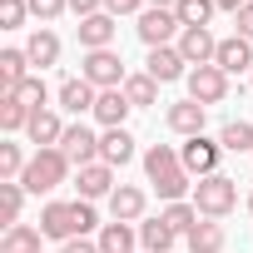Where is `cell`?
<instances>
[{
  "label": "cell",
  "mask_w": 253,
  "mask_h": 253,
  "mask_svg": "<svg viewBox=\"0 0 253 253\" xmlns=\"http://www.w3.org/2000/svg\"><path fill=\"white\" fill-rule=\"evenodd\" d=\"M144 179L159 189L164 204H179L184 194H194V174L184 169V159H179L174 144H149L144 149Z\"/></svg>",
  "instance_id": "6da1fadb"
},
{
  "label": "cell",
  "mask_w": 253,
  "mask_h": 253,
  "mask_svg": "<svg viewBox=\"0 0 253 253\" xmlns=\"http://www.w3.org/2000/svg\"><path fill=\"white\" fill-rule=\"evenodd\" d=\"M70 174H75V164L65 159V149H35L25 174H20V184H25V194H55Z\"/></svg>",
  "instance_id": "7a4b0ae2"
},
{
  "label": "cell",
  "mask_w": 253,
  "mask_h": 253,
  "mask_svg": "<svg viewBox=\"0 0 253 253\" xmlns=\"http://www.w3.org/2000/svg\"><path fill=\"white\" fill-rule=\"evenodd\" d=\"M194 209L204 213V218H228L233 209H238V184L228 179V174H209V179H199L194 184Z\"/></svg>",
  "instance_id": "3957f363"
},
{
  "label": "cell",
  "mask_w": 253,
  "mask_h": 253,
  "mask_svg": "<svg viewBox=\"0 0 253 253\" xmlns=\"http://www.w3.org/2000/svg\"><path fill=\"white\" fill-rule=\"evenodd\" d=\"M94 89H124V80H129V70H124L119 50H84V70H80Z\"/></svg>",
  "instance_id": "277c9868"
},
{
  "label": "cell",
  "mask_w": 253,
  "mask_h": 253,
  "mask_svg": "<svg viewBox=\"0 0 253 253\" xmlns=\"http://www.w3.org/2000/svg\"><path fill=\"white\" fill-rule=\"evenodd\" d=\"M179 159H184V169H189L194 179H209V174H218L223 144H218V139H209V134H194V139H184V144H179Z\"/></svg>",
  "instance_id": "5b68a950"
},
{
  "label": "cell",
  "mask_w": 253,
  "mask_h": 253,
  "mask_svg": "<svg viewBox=\"0 0 253 253\" xmlns=\"http://www.w3.org/2000/svg\"><path fill=\"white\" fill-rule=\"evenodd\" d=\"M134 30H139V40H144L149 50H159V45H174V40L184 35L179 15H174V10H154V5L139 15V25H134Z\"/></svg>",
  "instance_id": "8992f818"
},
{
  "label": "cell",
  "mask_w": 253,
  "mask_h": 253,
  "mask_svg": "<svg viewBox=\"0 0 253 253\" xmlns=\"http://www.w3.org/2000/svg\"><path fill=\"white\" fill-rule=\"evenodd\" d=\"M184 84H189V99H199L204 109L228 99V75H223L218 65H199V70H189V80H184Z\"/></svg>",
  "instance_id": "52a82bcc"
},
{
  "label": "cell",
  "mask_w": 253,
  "mask_h": 253,
  "mask_svg": "<svg viewBox=\"0 0 253 253\" xmlns=\"http://www.w3.org/2000/svg\"><path fill=\"white\" fill-rule=\"evenodd\" d=\"M60 149H65V159H70L75 169L99 164V134L89 129V124H70V129H65V139H60Z\"/></svg>",
  "instance_id": "ba28073f"
},
{
  "label": "cell",
  "mask_w": 253,
  "mask_h": 253,
  "mask_svg": "<svg viewBox=\"0 0 253 253\" xmlns=\"http://www.w3.org/2000/svg\"><path fill=\"white\" fill-rule=\"evenodd\" d=\"M144 75L159 80V84H174V80H189V60L179 55V45H159V50H149Z\"/></svg>",
  "instance_id": "9c48e42d"
},
{
  "label": "cell",
  "mask_w": 253,
  "mask_h": 253,
  "mask_svg": "<svg viewBox=\"0 0 253 253\" xmlns=\"http://www.w3.org/2000/svg\"><path fill=\"white\" fill-rule=\"evenodd\" d=\"M174 45H179V55L189 60V70H199V65H213V55H218V40H213V30H209V25H194V30H184Z\"/></svg>",
  "instance_id": "30bf717a"
},
{
  "label": "cell",
  "mask_w": 253,
  "mask_h": 253,
  "mask_svg": "<svg viewBox=\"0 0 253 253\" xmlns=\"http://www.w3.org/2000/svg\"><path fill=\"white\" fill-rule=\"evenodd\" d=\"M40 233H45V238H60V243L80 238V223H75V204H60V199H50V204L40 209Z\"/></svg>",
  "instance_id": "8fae6325"
},
{
  "label": "cell",
  "mask_w": 253,
  "mask_h": 253,
  "mask_svg": "<svg viewBox=\"0 0 253 253\" xmlns=\"http://www.w3.org/2000/svg\"><path fill=\"white\" fill-rule=\"evenodd\" d=\"M204 104L199 99H174L169 109H164V124H169V129L179 134V139H194V134H204Z\"/></svg>",
  "instance_id": "7c38bea8"
},
{
  "label": "cell",
  "mask_w": 253,
  "mask_h": 253,
  "mask_svg": "<svg viewBox=\"0 0 253 253\" xmlns=\"http://www.w3.org/2000/svg\"><path fill=\"white\" fill-rule=\"evenodd\" d=\"M75 189H80V199H109L119 184H114V169L99 159V164H84V169H75Z\"/></svg>",
  "instance_id": "4fadbf2b"
},
{
  "label": "cell",
  "mask_w": 253,
  "mask_h": 253,
  "mask_svg": "<svg viewBox=\"0 0 253 253\" xmlns=\"http://www.w3.org/2000/svg\"><path fill=\"white\" fill-rule=\"evenodd\" d=\"M65 129H70V124H65L55 109H35V114H30V129H25V139H30L35 149H60Z\"/></svg>",
  "instance_id": "5bb4252c"
},
{
  "label": "cell",
  "mask_w": 253,
  "mask_h": 253,
  "mask_svg": "<svg viewBox=\"0 0 253 253\" xmlns=\"http://www.w3.org/2000/svg\"><path fill=\"white\" fill-rule=\"evenodd\" d=\"M144 209H149V194H144L139 184H119V189L109 194V218H119V223H139Z\"/></svg>",
  "instance_id": "9a60e30c"
},
{
  "label": "cell",
  "mask_w": 253,
  "mask_h": 253,
  "mask_svg": "<svg viewBox=\"0 0 253 253\" xmlns=\"http://www.w3.org/2000/svg\"><path fill=\"white\" fill-rule=\"evenodd\" d=\"M55 99H60V109L65 114H94V99H99V89L80 75V80H65L60 89H55Z\"/></svg>",
  "instance_id": "2e32d148"
},
{
  "label": "cell",
  "mask_w": 253,
  "mask_h": 253,
  "mask_svg": "<svg viewBox=\"0 0 253 253\" xmlns=\"http://www.w3.org/2000/svg\"><path fill=\"white\" fill-rule=\"evenodd\" d=\"M213 65H218L223 75H243V70H253V40H243V35H228V40H218V55H213Z\"/></svg>",
  "instance_id": "e0dca14e"
},
{
  "label": "cell",
  "mask_w": 253,
  "mask_h": 253,
  "mask_svg": "<svg viewBox=\"0 0 253 253\" xmlns=\"http://www.w3.org/2000/svg\"><path fill=\"white\" fill-rule=\"evenodd\" d=\"M129 99H124V89H99L94 99V124L99 129H124V119H129Z\"/></svg>",
  "instance_id": "ac0fdd59"
},
{
  "label": "cell",
  "mask_w": 253,
  "mask_h": 253,
  "mask_svg": "<svg viewBox=\"0 0 253 253\" xmlns=\"http://www.w3.org/2000/svg\"><path fill=\"white\" fill-rule=\"evenodd\" d=\"M114 30H119V20L109 10H99V15L80 20V45L84 50H114Z\"/></svg>",
  "instance_id": "d6986e66"
},
{
  "label": "cell",
  "mask_w": 253,
  "mask_h": 253,
  "mask_svg": "<svg viewBox=\"0 0 253 253\" xmlns=\"http://www.w3.org/2000/svg\"><path fill=\"white\" fill-rule=\"evenodd\" d=\"M60 50H65V45H60V35H55V30H45V25L25 40V55H30V65H35L40 75H45L50 65H60Z\"/></svg>",
  "instance_id": "ffe728a7"
},
{
  "label": "cell",
  "mask_w": 253,
  "mask_h": 253,
  "mask_svg": "<svg viewBox=\"0 0 253 253\" xmlns=\"http://www.w3.org/2000/svg\"><path fill=\"white\" fill-rule=\"evenodd\" d=\"M99 159L109 164V169H124L134 159V134L129 129H104L99 134Z\"/></svg>",
  "instance_id": "44dd1931"
},
{
  "label": "cell",
  "mask_w": 253,
  "mask_h": 253,
  "mask_svg": "<svg viewBox=\"0 0 253 253\" xmlns=\"http://www.w3.org/2000/svg\"><path fill=\"white\" fill-rule=\"evenodd\" d=\"M104 253H134V243H139V223H119V218H109L104 228H99V238H94Z\"/></svg>",
  "instance_id": "7402d4cb"
},
{
  "label": "cell",
  "mask_w": 253,
  "mask_h": 253,
  "mask_svg": "<svg viewBox=\"0 0 253 253\" xmlns=\"http://www.w3.org/2000/svg\"><path fill=\"white\" fill-rule=\"evenodd\" d=\"M40 248H45V233L35 223H10L0 238V253H40Z\"/></svg>",
  "instance_id": "603a6c76"
},
{
  "label": "cell",
  "mask_w": 253,
  "mask_h": 253,
  "mask_svg": "<svg viewBox=\"0 0 253 253\" xmlns=\"http://www.w3.org/2000/svg\"><path fill=\"white\" fill-rule=\"evenodd\" d=\"M174 243H179V233L164 218H139V248L144 253H169Z\"/></svg>",
  "instance_id": "cb8c5ba5"
},
{
  "label": "cell",
  "mask_w": 253,
  "mask_h": 253,
  "mask_svg": "<svg viewBox=\"0 0 253 253\" xmlns=\"http://www.w3.org/2000/svg\"><path fill=\"white\" fill-rule=\"evenodd\" d=\"M184 243H189V253H223L228 233H223V223H218V218H199V228H194Z\"/></svg>",
  "instance_id": "d4e9b609"
},
{
  "label": "cell",
  "mask_w": 253,
  "mask_h": 253,
  "mask_svg": "<svg viewBox=\"0 0 253 253\" xmlns=\"http://www.w3.org/2000/svg\"><path fill=\"white\" fill-rule=\"evenodd\" d=\"M30 75V55L25 50H0V94H15V84Z\"/></svg>",
  "instance_id": "484cf974"
},
{
  "label": "cell",
  "mask_w": 253,
  "mask_h": 253,
  "mask_svg": "<svg viewBox=\"0 0 253 253\" xmlns=\"http://www.w3.org/2000/svg\"><path fill=\"white\" fill-rule=\"evenodd\" d=\"M159 218H164L179 238H189V233L199 228V218H204V213L194 209V199H179V204H164V213H159Z\"/></svg>",
  "instance_id": "4316f807"
},
{
  "label": "cell",
  "mask_w": 253,
  "mask_h": 253,
  "mask_svg": "<svg viewBox=\"0 0 253 253\" xmlns=\"http://www.w3.org/2000/svg\"><path fill=\"white\" fill-rule=\"evenodd\" d=\"M218 144H223V154H248L253 149V124L248 119H228L218 129Z\"/></svg>",
  "instance_id": "83f0119b"
},
{
  "label": "cell",
  "mask_w": 253,
  "mask_h": 253,
  "mask_svg": "<svg viewBox=\"0 0 253 253\" xmlns=\"http://www.w3.org/2000/svg\"><path fill=\"white\" fill-rule=\"evenodd\" d=\"M124 99H129L134 109H149V104H159V80H149L144 70H139V75H129V80H124Z\"/></svg>",
  "instance_id": "f1b7e54d"
},
{
  "label": "cell",
  "mask_w": 253,
  "mask_h": 253,
  "mask_svg": "<svg viewBox=\"0 0 253 253\" xmlns=\"http://www.w3.org/2000/svg\"><path fill=\"white\" fill-rule=\"evenodd\" d=\"M0 129H5V134H20V129H30V109H25L15 94H0Z\"/></svg>",
  "instance_id": "f546056e"
},
{
  "label": "cell",
  "mask_w": 253,
  "mask_h": 253,
  "mask_svg": "<svg viewBox=\"0 0 253 253\" xmlns=\"http://www.w3.org/2000/svg\"><path fill=\"white\" fill-rule=\"evenodd\" d=\"M15 99H20L30 114H35V109H50V104H45V99H50V89H45V75H25V80L15 84Z\"/></svg>",
  "instance_id": "4dcf8cb0"
},
{
  "label": "cell",
  "mask_w": 253,
  "mask_h": 253,
  "mask_svg": "<svg viewBox=\"0 0 253 253\" xmlns=\"http://www.w3.org/2000/svg\"><path fill=\"white\" fill-rule=\"evenodd\" d=\"M213 0H179V5H174V15H179V25L184 30H194V25H209L213 20Z\"/></svg>",
  "instance_id": "1f68e13d"
},
{
  "label": "cell",
  "mask_w": 253,
  "mask_h": 253,
  "mask_svg": "<svg viewBox=\"0 0 253 253\" xmlns=\"http://www.w3.org/2000/svg\"><path fill=\"white\" fill-rule=\"evenodd\" d=\"M0 209H5V228L20 223V209H25V184L20 179H0Z\"/></svg>",
  "instance_id": "d6a6232c"
},
{
  "label": "cell",
  "mask_w": 253,
  "mask_h": 253,
  "mask_svg": "<svg viewBox=\"0 0 253 253\" xmlns=\"http://www.w3.org/2000/svg\"><path fill=\"white\" fill-rule=\"evenodd\" d=\"M25 164H30V159H25V149H20L15 139H10V144H0V179H20Z\"/></svg>",
  "instance_id": "836d02e7"
},
{
  "label": "cell",
  "mask_w": 253,
  "mask_h": 253,
  "mask_svg": "<svg viewBox=\"0 0 253 253\" xmlns=\"http://www.w3.org/2000/svg\"><path fill=\"white\" fill-rule=\"evenodd\" d=\"M30 20V0H0V30H20Z\"/></svg>",
  "instance_id": "e575fe53"
},
{
  "label": "cell",
  "mask_w": 253,
  "mask_h": 253,
  "mask_svg": "<svg viewBox=\"0 0 253 253\" xmlns=\"http://www.w3.org/2000/svg\"><path fill=\"white\" fill-rule=\"evenodd\" d=\"M75 223H80V238H89L94 228H104L99 223V213H94V204L89 199H75Z\"/></svg>",
  "instance_id": "d590c367"
},
{
  "label": "cell",
  "mask_w": 253,
  "mask_h": 253,
  "mask_svg": "<svg viewBox=\"0 0 253 253\" xmlns=\"http://www.w3.org/2000/svg\"><path fill=\"white\" fill-rule=\"evenodd\" d=\"M70 10V0H30V15L40 20V25H50V20H60Z\"/></svg>",
  "instance_id": "8d00e7d4"
},
{
  "label": "cell",
  "mask_w": 253,
  "mask_h": 253,
  "mask_svg": "<svg viewBox=\"0 0 253 253\" xmlns=\"http://www.w3.org/2000/svg\"><path fill=\"white\" fill-rule=\"evenodd\" d=\"M104 10L119 20V15H144L149 5H144V0H104Z\"/></svg>",
  "instance_id": "74e56055"
},
{
  "label": "cell",
  "mask_w": 253,
  "mask_h": 253,
  "mask_svg": "<svg viewBox=\"0 0 253 253\" xmlns=\"http://www.w3.org/2000/svg\"><path fill=\"white\" fill-rule=\"evenodd\" d=\"M233 25H238L233 35H243V40H253V0H248V5H243V10L233 15Z\"/></svg>",
  "instance_id": "f35d334b"
},
{
  "label": "cell",
  "mask_w": 253,
  "mask_h": 253,
  "mask_svg": "<svg viewBox=\"0 0 253 253\" xmlns=\"http://www.w3.org/2000/svg\"><path fill=\"white\" fill-rule=\"evenodd\" d=\"M70 10H75L80 20H89V15H99V10H104V0H70Z\"/></svg>",
  "instance_id": "ab89813d"
},
{
  "label": "cell",
  "mask_w": 253,
  "mask_h": 253,
  "mask_svg": "<svg viewBox=\"0 0 253 253\" xmlns=\"http://www.w3.org/2000/svg\"><path fill=\"white\" fill-rule=\"evenodd\" d=\"M60 253H104V248H99L94 238H70V243H65Z\"/></svg>",
  "instance_id": "60d3db41"
},
{
  "label": "cell",
  "mask_w": 253,
  "mask_h": 253,
  "mask_svg": "<svg viewBox=\"0 0 253 253\" xmlns=\"http://www.w3.org/2000/svg\"><path fill=\"white\" fill-rule=\"evenodd\" d=\"M213 5H218V10H228V15H238V10L248 5V0H213Z\"/></svg>",
  "instance_id": "b9f144b4"
},
{
  "label": "cell",
  "mask_w": 253,
  "mask_h": 253,
  "mask_svg": "<svg viewBox=\"0 0 253 253\" xmlns=\"http://www.w3.org/2000/svg\"><path fill=\"white\" fill-rule=\"evenodd\" d=\"M144 5H154V10H174L179 0H144Z\"/></svg>",
  "instance_id": "7bdbcfd3"
},
{
  "label": "cell",
  "mask_w": 253,
  "mask_h": 253,
  "mask_svg": "<svg viewBox=\"0 0 253 253\" xmlns=\"http://www.w3.org/2000/svg\"><path fill=\"white\" fill-rule=\"evenodd\" d=\"M248 213H253V194H248Z\"/></svg>",
  "instance_id": "ee69618b"
},
{
  "label": "cell",
  "mask_w": 253,
  "mask_h": 253,
  "mask_svg": "<svg viewBox=\"0 0 253 253\" xmlns=\"http://www.w3.org/2000/svg\"><path fill=\"white\" fill-rule=\"evenodd\" d=\"M184 253H189V248H184Z\"/></svg>",
  "instance_id": "f6af8a7d"
},
{
  "label": "cell",
  "mask_w": 253,
  "mask_h": 253,
  "mask_svg": "<svg viewBox=\"0 0 253 253\" xmlns=\"http://www.w3.org/2000/svg\"><path fill=\"white\" fill-rule=\"evenodd\" d=\"M40 253H45V248H40Z\"/></svg>",
  "instance_id": "bcb514c9"
}]
</instances>
